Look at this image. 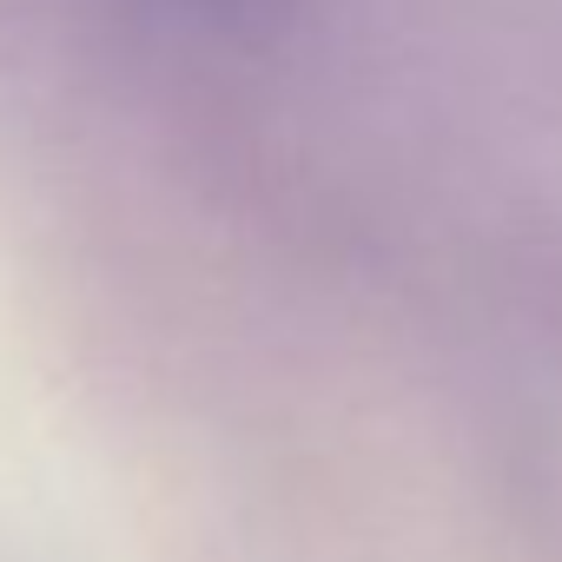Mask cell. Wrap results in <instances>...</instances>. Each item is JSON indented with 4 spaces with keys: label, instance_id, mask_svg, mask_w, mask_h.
I'll list each match as a JSON object with an SVG mask.
<instances>
[{
    "label": "cell",
    "instance_id": "obj_1",
    "mask_svg": "<svg viewBox=\"0 0 562 562\" xmlns=\"http://www.w3.org/2000/svg\"><path fill=\"white\" fill-rule=\"evenodd\" d=\"M192 8H232V0H192Z\"/></svg>",
    "mask_w": 562,
    "mask_h": 562
}]
</instances>
